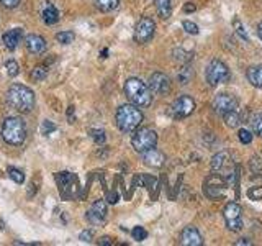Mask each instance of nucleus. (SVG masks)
<instances>
[{
  "instance_id": "nucleus-1",
  "label": "nucleus",
  "mask_w": 262,
  "mask_h": 246,
  "mask_svg": "<svg viewBox=\"0 0 262 246\" xmlns=\"http://www.w3.org/2000/svg\"><path fill=\"white\" fill-rule=\"evenodd\" d=\"M9 105L18 113H30L35 108V92L23 84H12L7 92Z\"/></svg>"
},
{
  "instance_id": "nucleus-2",
  "label": "nucleus",
  "mask_w": 262,
  "mask_h": 246,
  "mask_svg": "<svg viewBox=\"0 0 262 246\" xmlns=\"http://www.w3.org/2000/svg\"><path fill=\"white\" fill-rule=\"evenodd\" d=\"M124 94H126L128 100L135 103L136 107H149L153 102V92L149 85L138 77H129L124 82Z\"/></svg>"
},
{
  "instance_id": "nucleus-3",
  "label": "nucleus",
  "mask_w": 262,
  "mask_h": 246,
  "mask_svg": "<svg viewBox=\"0 0 262 246\" xmlns=\"http://www.w3.org/2000/svg\"><path fill=\"white\" fill-rule=\"evenodd\" d=\"M115 120H116V127L120 128L121 132L131 133L140 128L143 121V113L135 103H124V105L118 107Z\"/></svg>"
},
{
  "instance_id": "nucleus-4",
  "label": "nucleus",
  "mask_w": 262,
  "mask_h": 246,
  "mask_svg": "<svg viewBox=\"0 0 262 246\" xmlns=\"http://www.w3.org/2000/svg\"><path fill=\"white\" fill-rule=\"evenodd\" d=\"M0 135H2L5 143L18 146L27 140V125L20 116H7L0 128Z\"/></svg>"
},
{
  "instance_id": "nucleus-5",
  "label": "nucleus",
  "mask_w": 262,
  "mask_h": 246,
  "mask_svg": "<svg viewBox=\"0 0 262 246\" xmlns=\"http://www.w3.org/2000/svg\"><path fill=\"white\" fill-rule=\"evenodd\" d=\"M205 77H207V82L211 87H216V85L228 82L231 79V74H229L228 66L220 59H211L210 64L207 66V71H205Z\"/></svg>"
},
{
  "instance_id": "nucleus-6",
  "label": "nucleus",
  "mask_w": 262,
  "mask_h": 246,
  "mask_svg": "<svg viewBox=\"0 0 262 246\" xmlns=\"http://www.w3.org/2000/svg\"><path fill=\"white\" fill-rule=\"evenodd\" d=\"M131 145H133L135 151L143 155V153L156 148V145H158V133L151 130V128H140L131 138Z\"/></svg>"
},
{
  "instance_id": "nucleus-7",
  "label": "nucleus",
  "mask_w": 262,
  "mask_h": 246,
  "mask_svg": "<svg viewBox=\"0 0 262 246\" xmlns=\"http://www.w3.org/2000/svg\"><path fill=\"white\" fill-rule=\"evenodd\" d=\"M193 110H195V102H193V98L189 95H180L171 105V115L174 118L180 120V118H187L189 115H192Z\"/></svg>"
},
{
  "instance_id": "nucleus-8",
  "label": "nucleus",
  "mask_w": 262,
  "mask_h": 246,
  "mask_svg": "<svg viewBox=\"0 0 262 246\" xmlns=\"http://www.w3.org/2000/svg\"><path fill=\"white\" fill-rule=\"evenodd\" d=\"M156 33V23L151 20V18H141V20L136 23L135 28V41L140 43V45H146L153 40V36Z\"/></svg>"
},
{
  "instance_id": "nucleus-9",
  "label": "nucleus",
  "mask_w": 262,
  "mask_h": 246,
  "mask_svg": "<svg viewBox=\"0 0 262 246\" xmlns=\"http://www.w3.org/2000/svg\"><path fill=\"white\" fill-rule=\"evenodd\" d=\"M224 189H226V181L223 179L221 174H211L205 181L203 190L208 199H220L224 194Z\"/></svg>"
},
{
  "instance_id": "nucleus-10",
  "label": "nucleus",
  "mask_w": 262,
  "mask_h": 246,
  "mask_svg": "<svg viewBox=\"0 0 262 246\" xmlns=\"http://www.w3.org/2000/svg\"><path fill=\"white\" fill-rule=\"evenodd\" d=\"M149 89H151L153 94L156 95H166L171 92V79L166 76V74L162 72H154L151 74V77H149Z\"/></svg>"
},
{
  "instance_id": "nucleus-11",
  "label": "nucleus",
  "mask_w": 262,
  "mask_h": 246,
  "mask_svg": "<svg viewBox=\"0 0 262 246\" xmlns=\"http://www.w3.org/2000/svg\"><path fill=\"white\" fill-rule=\"evenodd\" d=\"M107 202L105 200H95L90 207V210L87 212V220L90 221L92 225H103L107 221Z\"/></svg>"
},
{
  "instance_id": "nucleus-12",
  "label": "nucleus",
  "mask_w": 262,
  "mask_h": 246,
  "mask_svg": "<svg viewBox=\"0 0 262 246\" xmlns=\"http://www.w3.org/2000/svg\"><path fill=\"white\" fill-rule=\"evenodd\" d=\"M213 108L216 113L224 115L226 112L238 108V98L231 94H218L213 100Z\"/></svg>"
},
{
  "instance_id": "nucleus-13",
  "label": "nucleus",
  "mask_w": 262,
  "mask_h": 246,
  "mask_svg": "<svg viewBox=\"0 0 262 246\" xmlns=\"http://www.w3.org/2000/svg\"><path fill=\"white\" fill-rule=\"evenodd\" d=\"M180 244L184 246H202L203 239L200 231H198L195 226H185L182 230V235H180Z\"/></svg>"
},
{
  "instance_id": "nucleus-14",
  "label": "nucleus",
  "mask_w": 262,
  "mask_h": 246,
  "mask_svg": "<svg viewBox=\"0 0 262 246\" xmlns=\"http://www.w3.org/2000/svg\"><path fill=\"white\" fill-rule=\"evenodd\" d=\"M22 38H23V30L22 28H12L2 35V43L9 51H15L17 46L20 45Z\"/></svg>"
},
{
  "instance_id": "nucleus-15",
  "label": "nucleus",
  "mask_w": 262,
  "mask_h": 246,
  "mask_svg": "<svg viewBox=\"0 0 262 246\" xmlns=\"http://www.w3.org/2000/svg\"><path fill=\"white\" fill-rule=\"evenodd\" d=\"M25 43H27V49L31 53V54H43L46 51V40L43 38V36L40 35H30L27 36V40H25Z\"/></svg>"
},
{
  "instance_id": "nucleus-16",
  "label": "nucleus",
  "mask_w": 262,
  "mask_h": 246,
  "mask_svg": "<svg viewBox=\"0 0 262 246\" xmlns=\"http://www.w3.org/2000/svg\"><path fill=\"white\" fill-rule=\"evenodd\" d=\"M41 18L46 25H54L59 22V10L54 7V5L46 0L41 5Z\"/></svg>"
},
{
  "instance_id": "nucleus-17",
  "label": "nucleus",
  "mask_w": 262,
  "mask_h": 246,
  "mask_svg": "<svg viewBox=\"0 0 262 246\" xmlns=\"http://www.w3.org/2000/svg\"><path fill=\"white\" fill-rule=\"evenodd\" d=\"M164 161H166V156L162 155L161 151L156 150V148L143 153V163L149 166V168H161V166L164 164Z\"/></svg>"
},
{
  "instance_id": "nucleus-18",
  "label": "nucleus",
  "mask_w": 262,
  "mask_h": 246,
  "mask_svg": "<svg viewBox=\"0 0 262 246\" xmlns=\"http://www.w3.org/2000/svg\"><path fill=\"white\" fill-rule=\"evenodd\" d=\"M246 77H247V81L254 85V87L262 89V64L249 67L247 72H246Z\"/></svg>"
},
{
  "instance_id": "nucleus-19",
  "label": "nucleus",
  "mask_w": 262,
  "mask_h": 246,
  "mask_svg": "<svg viewBox=\"0 0 262 246\" xmlns=\"http://www.w3.org/2000/svg\"><path fill=\"white\" fill-rule=\"evenodd\" d=\"M229 166V156L228 153H218V155H215L213 158H211V168H213V171H218V172H224V169H226Z\"/></svg>"
},
{
  "instance_id": "nucleus-20",
  "label": "nucleus",
  "mask_w": 262,
  "mask_h": 246,
  "mask_svg": "<svg viewBox=\"0 0 262 246\" xmlns=\"http://www.w3.org/2000/svg\"><path fill=\"white\" fill-rule=\"evenodd\" d=\"M154 7L158 15L162 18V20H167L172 14V4L171 0H154Z\"/></svg>"
},
{
  "instance_id": "nucleus-21",
  "label": "nucleus",
  "mask_w": 262,
  "mask_h": 246,
  "mask_svg": "<svg viewBox=\"0 0 262 246\" xmlns=\"http://www.w3.org/2000/svg\"><path fill=\"white\" fill-rule=\"evenodd\" d=\"M192 79H193V69H192V66L187 63V64H184L179 69V72H177V81H179L180 85H187V84L192 81Z\"/></svg>"
},
{
  "instance_id": "nucleus-22",
  "label": "nucleus",
  "mask_w": 262,
  "mask_h": 246,
  "mask_svg": "<svg viewBox=\"0 0 262 246\" xmlns=\"http://www.w3.org/2000/svg\"><path fill=\"white\" fill-rule=\"evenodd\" d=\"M223 215H224V220H238L241 218V207L236 204V202H229V204L224 207L223 210Z\"/></svg>"
},
{
  "instance_id": "nucleus-23",
  "label": "nucleus",
  "mask_w": 262,
  "mask_h": 246,
  "mask_svg": "<svg viewBox=\"0 0 262 246\" xmlns=\"http://www.w3.org/2000/svg\"><path fill=\"white\" fill-rule=\"evenodd\" d=\"M223 118H224V123H226V127H229V128H236V127L241 125V116H239L238 112H236V110L226 112L223 115Z\"/></svg>"
},
{
  "instance_id": "nucleus-24",
  "label": "nucleus",
  "mask_w": 262,
  "mask_h": 246,
  "mask_svg": "<svg viewBox=\"0 0 262 246\" xmlns=\"http://www.w3.org/2000/svg\"><path fill=\"white\" fill-rule=\"evenodd\" d=\"M93 4L100 12H111L118 7L120 0H93Z\"/></svg>"
},
{
  "instance_id": "nucleus-25",
  "label": "nucleus",
  "mask_w": 262,
  "mask_h": 246,
  "mask_svg": "<svg viewBox=\"0 0 262 246\" xmlns=\"http://www.w3.org/2000/svg\"><path fill=\"white\" fill-rule=\"evenodd\" d=\"M249 125H251V130L254 135H260L262 137V113H254L249 118Z\"/></svg>"
},
{
  "instance_id": "nucleus-26",
  "label": "nucleus",
  "mask_w": 262,
  "mask_h": 246,
  "mask_svg": "<svg viewBox=\"0 0 262 246\" xmlns=\"http://www.w3.org/2000/svg\"><path fill=\"white\" fill-rule=\"evenodd\" d=\"M174 59L179 61V63H182V64H187V63H190L192 58H193V54L192 53H185L182 48H176L174 49Z\"/></svg>"
},
{
  "instance_id": "nucleus-27",
  "label": "nucleus",
  "mask_w": 262,
  "mask_h": 246,
  "mask_svg": "<svg viewBox=\"0 0 262 246\" xmlns=\"http://www.w3.org/2000/svg\"><path fill=\"white\" fill-rule=\"evenodd\" d=\"M48 76V67L46 66H36L33 71H31V79L35 82H40L43 79H46Z\"/></svg>"
},
{
  "instance_id": "nucleus-28",
  "label": "nucleus",
  "mask_w": 262,
  "mask_h": 246,
  "mask_svg": "<svg viewBox=\"0 0 262 246\" xmlns=\"http://www.w3.org/2000/svg\"><path fill=\"white\" fill-rule=\"evenodd\" d=\"M5 69H7V74L10 77H15L20 74V66H18V63L15 59H9L5 61Z\"/></svg>"
},
{
  "instance_id": "nucleus-29",
  "label": "nucleus",
  "mask_w": 262,
  "mask_h": 246,
  "mask_svg": "<svg viewBox=\"0 0 262 246\" xmlns=\"http://www.w3.org/2000/svg\"><path fill=\"white\" fill-rule=\"evenodd\" d=\"M7 172H9V177L14 182H17V184H23L25 182V174L20 171V169H17V168H10L7 169Z\"/></svg>"
},
{
  "instance_id": "nucleus-30",
  "label": "nucleus",
  "mask_w": 262,
  "mask_h": 246,
  "mask_svg": "<svg viewBox=\"0 0 262 246\" xmlns=\"http://www.w3.org/2000/svg\"><path fill=\"white\" fill-rule=\"evenodd\" d=\"M74 38H76V35H74L72 32H59V33H56V40H58L61 45H71V43L74 41Z\"/></svg>"
},
{
  "instance_id": "nucleus-31",
  "label": "nucleus",
  "mask_w": 262,
  "mask_h": 246,
  "mask_svg": "<svg viewBox=\"0 0 262 246\" xmlns=\"http://www.w3.org/2000/svg\"><path fill=\"white\" fill-rule=\"evenodd\" d=\"M90 138L95 141L97 145H103L105 140H107V135H105V132L100 130V128H95V130H90Z\"/></svg>"
},
{
  "instance_id": "nucleus-32",
  "label": "nucleus",
  "mask_w": 262,
  "mask_h": 246,
  "mask_svg": "<svg viewBox=\"0 0 262 246\" xmlns=\"http://www.w3.org/2000/svg\"><path fill=\"white\" fill-rule=\"evenodd\" d=\"M238 138L242 145H251L252 143V132L246 130V128H241L238 132Z\"/></svg>"
},
{
  "instance_id": "nucleus-33",
  "label": "nucleus",
  "mask_w": 262,
  "mask_h": 246,
  "mask_svg": "<svg viewBox=\"0 0 262 246\" xmlns=\"http://www.w3.org/2000/svg\"><path fill=\"white\" fill-rule=\"evenodd\" d=\"M131 235H133L136 241H143V239L148 238V231L143 228V226H135L133 231H131Z\"/></svg>"
},
{
  "instance_id": "nucleus-34",
  "label": "nucleus",
  "mask_w": 262,
  "mask_h": 246,
  "mask_svg": "<svg viewBox=\"0 0 262 246\" xmlns=\"http://www.w3.org/2000/svg\"><path fill=\"white\" fill-rule=\"evenodd\" d=\"M53 132H56V125L51 120H45L41 123V133L45 135V137H49Z\"/></svg>"
},
{
  "instance_id": "nucleus-35",
  "label": "nucleus",
  "mask_w": 262,
  "mask_h": 246,
  "mask_svg": "<svg viewBox=\"0 0 262 246\" xmlns=\"http://www.w3.org/2000/svg\"><path fill=\"white\" fill-rule=\"evenodd\" d=\"M233 25H234V28H236V33H238L242 40H246V41H249V38H247V33H246V30L242 28V25H241V22L238 20V18H234V22H233Z\"/></svg>"
},
{
  "instance_id": "nucleus-36",
  "label": "nucleus",
  "mask_w": 262,
  "mask_h": 246,
  "mask_svg": "<svg viewBox=\"0 0 262 246\" xmlns=\"http://www.w3.org/2000/svg\"><path fill=\"white\" fill-rule=\"evenodd\" d=\"M182 27H184L185 32L190 33V35H198V33H200V30H198V27H197L195 23H192V22H184Z\"/></svg>"
},
{
  "instance_id": "nucleus-37",
  "label": "nucleus",
  "mask_w": 262,
  "mask_h": 246,
  "mask_svg": "<svg viewBox=\"0 0 262 246\" xmlns=\"http://www.w3.org/2000/svg\"><path fill=\"white\" fill-rule=\"evenodd\" d=\"M226 225H228V228L231 230V231H241V228H242V220L241 218H238V220H228Z\"/></svg>"
},
{
  "instance_id": "nucleus-38",
  "label": "nucleus",
  "mask_w": 262,
  "mask_h": 246,
  "mask_svg": "<svg viewBox=\"0 0 262 246\" xmlns=\"http://www.w3.org/2000/svg\"><path fill=\"white\" fill-rule=\"evenodd\" d=\"M0 4L4 5L5 9H17L20 5V0H0Z\"/></svg>"
},
{
  "instance_id": "nucleus-39",
  "label": "nucleus",
  "mask_w": 262,
  "mask_h": 246,
  "mask_svg": "<svg viewBox=\"0 0 262 246\" xmlns=\"http://www.w3.org/2000/svg\"><path fill=\"white\" fill-rule=\"evenodd\" d=\"M79 238L82 239V241H85V243H90L92 238H93V233H92L90 230H84V231L79 235Z\"/></svg>"
},
{
  "instance_id": "nucleus-40",
  "label": "nucleus",
  "mask_w": 262,
  "mask_h": 246,
  "mask_svg": "<svg viewBox=\"0 0 262 246\" xmlns=\"http://www.w3.org/2000/svg\"><path fill=\"white\" fill-rule=\"evenodd\" d=\"M67 120H69L71 123L76 121V115H74V105H71L69 108H67Z\"/></svg>"
},
{
  "instance_id": "nucleus-41",
  "label": "nucleus",
  "mask_w": 262,
  "mask_h": 246,
  "mask_svg": "<svg viewBox=\"0 0 262 246\" xmlns=\"http://www.w3.org/2000/svg\"><path fill=\"white\" fill-rule=\"evenodd\" d=\"M98 244H100V246H110V244H113V241H111V238L103 236V238L98 239Z\"/></svg>"
},
{
  "instance_id": "nucleus-42",
  "label": "nucleus",
  "mask_w": 262,
  "mask_h": 246,
  "mask_svg": "<svg viewBox=\"0 0 262 246\" xmlns=\"http://www.w3.org/2000/svg\"><path fill=\"white\" fill-rule=\"evenodd\" d=\"M184 12H187V14H190V12H195V5H193V4H185L184 5Z\"/></svg>"
},
{
  "instance_id": "nucleus-43",
  "label": "nucleus",
  "mask_w": 262,
  "mask_h": 246,
  "mask_svg": "<svg viewBox=\"0 0 262 246\" xmlns=\"http://www.w3.org/2000/svg\"><path fill=\"white\" fill-rule=\"evenodd\" d=\"M116 200H118V195L111 192V194L108 195V202H110V204H116Z\"/></svg>"
},
{
  "instance_id": "nucleus-44",
  "label": "nucleus",
  "mask_w": 262,
  "mask_h": 246,
  "mask_svg": "<svg viewBox=\"0 0 262 246\" xmlns=\"http://www.w3.org/2000/svg\"><path fill=\"white\" fill-rule=\"evenodd\" d=\"M234 244L236 246H241V244H247L249 246V244H251V241H249V239H246V238H242V239H239V241H236Z\"/></svg>"
},
{
  "instance_id": "nucleus-45",
  "label": "nucleus",
  "mask_w": 262,
  "mask_h": 246,
  "mask_svg": "<svg viewBox=\"0 0 262 246\" xmlns=\"http://www.w3.org/2000/svg\"><path fill=\"white\" fill-rule=\"evenodd\" d=\"M257 33H259V38L262 40V22L259 23V27H257Z\"/></svg>"
},
{
  "instance_id": "nucleus-46",
  "label": "nucleus",
  "mask_w": 262,
  "mask_h": 246,
  "mask_svg": "<svg viewBox=\"0 0 262 246\" xmlns=\"http://www.w3.org/2000/svg\"><path fill=\"white\" fill-rule=\"evenodd\" d=\"M107 54H108V49H103V51H102V58H107Z\"/></svg>"
}]
</instances>
